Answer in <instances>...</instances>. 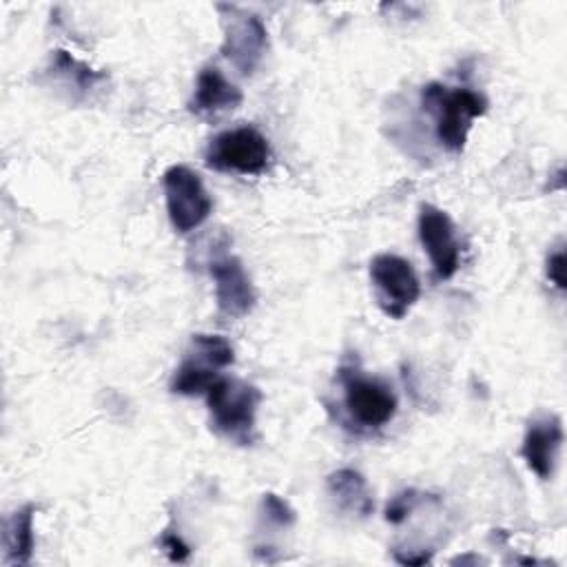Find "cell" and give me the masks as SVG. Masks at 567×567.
Instances as JSON below:
<instances>
[{
    "label": "cell",
    "mask_w": 567,
    "mask_h": 567,
    "mask_svg": "<svg viewBox=\"0 0 567 567\" xmlns=\"http://www.w3.org/2000/svg\"><path fill=\"white\" fill-rule=\"evenodd\" d=\"M224 18L221 55L241 73L252 75L268 49V31L259 16L230 4L217 7Z\"/></svg>",
    "instance_id": "cell-8"
},
{
    "label": "cell",
    "mask_w": 567,
    "mask_h": 567,
    "mask_svg": "<svg viewBox=\"0 0 567 567\" xmlns=\"http://www.w3.org/2000/svg\"><path fill=\"white\" fill-rule=\"evenodd\" d=\"M421 106L432 117L439 144L450 153H461L472 122L487 111V100L467 86L450 89L441 82H430L421 89Z\"/></svg>",
    "instance_id": "cell-1"
},
{
    "label": "cell",
    "mask_w": 567,
    "mask_h": 567,
    "mask_svg": "<svg viewBox=\"0 0 567 567\" xmlns=\"http://www.w3.org/2000/svg\"><path fill=\"white\" fill-rule=\"evenodd\" d=\"M47 73L55 80V84L69 93L71 100H82L89 93H93L104 80L106 75L91 69L86 62L73 58L69 51L64 49H55L51 53Z\"/></svg>",
    "instance_id": "cell-14"
},
{
    "label": "cell",
    "mask_w": 567,
    "mask_h": 567,
    "mask_svg": "<svg viewBox=\"0 0 567 567\" xmlns=\"http://www.w3.org/2000/svg\"><path fill=\"white\" fill-rule=\"evenodd\" d=\"M204 396L210 425L219 436L237 445H250L255 441L261 392L252 383L233 377H219Z\"/></svg>",
    "instance_id": "cell-3"
},
{
    "label": "cell",
    "mask_w": 567,
    "mask_h": 567,
    "mask_svg": "<svg viewBox=\"0 0 567 567\" xmlns=\"http://www.w3.org/2000/svg\"><path fill=\"white\" fill-rule=\"evenodd\" d=\"M166 213L173 228L182 235L199 228L213 213V197L208 195L202 177L184 166L173 164L162 175Z\"/></svg>",
    "instance_id": "cell-6"
},
{
    "label": "cell",
    "mask_w": 567,
    "mask_h": 567,
    "mask_svg": "<svg viewBox=\"0 0 567 567\" xmlns=\"http://www.w3.org/2000/svg\"><path fill=\"white\" fill-rule=\"evenodd\" d=\"M416 228H419V241L432 261L436 279L441 281L452 279L454 272L458 270L461 246H458L454 221L450 219V215L439 206L421 204Z\"/></svg>",
    "instance_id": "cell-9"
},
{
    "label": "cell",
    "mask_w": 567,
    "mask_h": 567,
    "mask_svg": "<svg viewBox=\"0 0 567 567\" xmlns=\"http://www.w3.org/2000/svg\"><path fill=\"white\" fill-rule=\"evenodd\" d=\"M337 379L343 414L352 430L377 432L396 416L399 399L385 379L370 377L354 363L341 365Z\"/></svg>",
    "instance_id": "cell-2"
},
{
    "label": "cell",
    "mask_w": 567,
    "mask_h": 567,
    "mask_svg": "<svg viewBox=\"0 0 567 567\" xmlns=\"http://www.w3.org/2000/svg\"><path fill=\"white\" fill-rule=\"evenodd\" d=\"M370 281L374 286L379 308L390 319H403L421 297V281L412 264L392 252L372 257Z\"/></svg>",
    "instance_id": "cell-7"
},
{
    "label": "cell",
    "mask_w": 567,
    "mask_h": 567,
    "mask_svg": "<svg viewBox=\"0 0 567 567\" xmlns=\"http://www.w3.org/2000/svg\"><path fill=\"white\" fill-rule=\"evenodd\" d=\"M545 272H547V279L558 290H565V250L563 248L549 252L547 264H545Z\"/></svg>",
    "instance_id": "cell-19"
},
{
    "label": "cell",
    "mask_w": 567,
    "mask_h": 567,
    "mask_svg": "<svg viewBox=\"0 0 567 567\" xmlns=\"http://www.w3.org/2000/svg\"><path fill=\"white\" fill-rule=\"evenodd\" d=\"M421 498H423V496H421L416 489H403V492L394 494V496L390 498V503L385 505L383 518H385L390 525H401L403 520H408V518L416 512Z\"/></svg>",
    "instance_id": "cell-17"
},
{
    "label": "cell",
    "mask_w": 567,
    "mask_h": 567,
    "mask_svg": "<svg viewBox=\"0 0 567 567\" xmlns=\"http://www.w3.org/2000/svg\"><path fill=\"white\" fill-rule=\"evenodd\" d=\"M235 350L219 334H193L182 363L171 377V392L179 396L206 394L221 377L219 370L233 365Z\"/></svg>",
    "instance_id": "cell-4"
},
{
    "label": "cell",
    "mask_w": 567,
    "mask_h": 567,
    "mask_svg": "<svg viewBox=\"0 0 567 567\" xmlns=\"http://www.w3.org/2000/svg\"><path fill=\"white\" fill-rule=\"evenodd\" d=\"M244 102V93L217 66H204L197 75L188 111L195 115L215 117L235 111Z\"/></svg>",
    "instance_id": "cell-12"
},
{
    "label": "cell",
    "mask_w": 567,
    "mask_h": 567,
    "mask_svg": "<svg viewBox=\"0 0 567 567\" xmlns=\"http://www.w3.org/2000/svg\"><path fill=\"white\" fill-rule=\"evenodd\" d=\"M204 159L219 173L261 175L270 164V144L255 126H237L217 133L208 142Z\"/></svg>",
    "instance_id": "cell-5"
},
{
    "label": "cell",
    "mask_w": 567,
    "mask_h": 567,
    "mask_svg": "<svg viewBox=\"0 0 567 567\" xmlns=\"http://www.w3.org/2000/svg\"><path fill=\"white\" fill-rule=\"evenodd\" d=\"M208 272L215 284V301L219 315L228 319H239L255 308L257 292L239 257L226 252L217 255L208 264Z\"/></svg>",
    "instance_id": "cell-10"
},
{
    "label": "cell",
    "mask_w": 567,
    "mask_h": 567,
    "mask_svg": "<svg viewBox=\"0 0 567 567\" xmlns=\"http://www.w3.org/2000/svg\"><path fill=\"white\" fill-rule=\"evenodd\" d=\"M259 520L264 527H270V529H290L297 516H295V509L281 496L266 492L259 503Z\"/></svg>",
    "instance_id": "cell-16"
},
{
    "label": "cell",
    "mask_w": 567,
    "mask_h": 567,
    "mask_svg": "<svg viewBox=\"0 0 567 567\" xmlns=\"http://www.w3.org/2000/svg\"><path fill=\"white\" fill-rule=\"evenodd\" d=\"M563 439V423L556 414L534 419L527 425L520 443V456L538 478L549 481L554 476Z\"/></svg>",
    "instance_id": "cell-11"
},
{
    "label": "cell",
    "mask_w": 567,
    "mask_h": 567,
    "mask_svg": "<svg viewBox=\"0 0 567 567\" xmlns=\"http://www.w3.org/2000/svg\"><path fill=\"white\" fill-rule=\"evenodd\" d=\"M326 489L334 509L348 518H368L374 512L370 485L363 474L352 467H341L332 472L326 481Z\"/></svg>",
    "instance_id": "cell-13"
},
{
    "label": "cell",
    "mask_w": 567,
    "mask_h": 567,
    "mask_svg": "<svg viewBox=\"0 0 567 567\" xmlns=\"http://www.w3.org/2000/svg\"><path fill=\"white\" fill-rule=\"evenodd\" d=\"M159 545H162V549L166 551V556H168L173 563H184V560H188V556H190V547L184 543V538H182L177 532L166 529V532L162 534Z\"/></svg>",
    "instance_id": "cell-18"
},
{
    "label": "cell",
    "mask_w": 567,
    "mask_h": 567,
    "mask_svg": "<svg viewBox=\"0 0 567 567\" xmlns=\"http://www.w3.org/2000/svg\"><path fill=\"white\" fill-rule=\"evenodd\" d=\"M33 505H22L4 518L2 525V547L4 565H29L35 547L33 536Z\"/></svg>",
    "instance_id": "cell-15"
}]
</instances>
